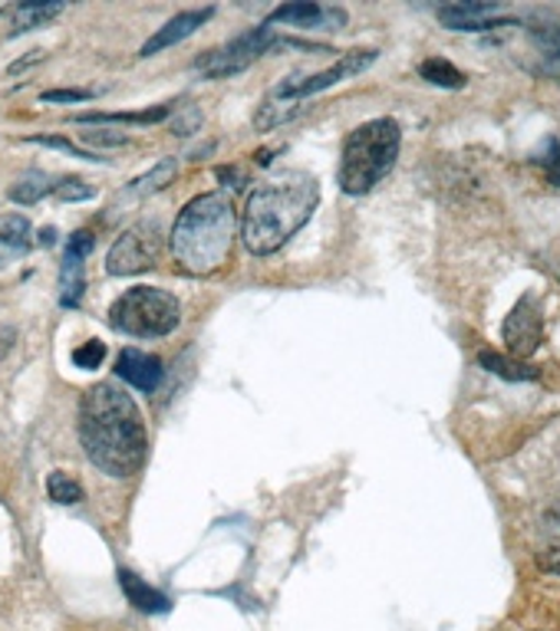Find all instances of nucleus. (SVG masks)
<instances>
[{
  "mask_svg": "<svg viewBox=\"0 0 560 631\" xmlns=\"http://www.w3.org/2000/svg\"><path fill=\"white\" fill-rule=\"evenodd\" d=\"M541 336H545L541 309L535 306L531 296H521L518 306L511 309V316H508L505 326H502V339H505V346H508V352H511L515 359H525V356L538 352Z\"/></svg>",
  "mask_w": 560,
  "mask_h": 631,
  "instance_id": "nucleus-9",
  "label": "nucleus"
},
{
  "mask_svg": "<svg viewBox=\"0 0 560 631\" xmlns=\"http://www.w3.org/2000/svg\"><path fill=\"white\" fill-rule=\"evenodd\" d=\"M26 142H33V145H43V149H56V152H66V155H73V159H83V162H106V159H99L96 152H89V149H79V145H73L69 139H60V135H30Z\"/></svg>",
  "mask_w": 560,
  "mask_h": 631,
  "instance_id": "nucleus-25",
  "label": "nucleus"
},
{
  "mask_svg": "<svg viewBox=\"0 0 560 631\" xmlns=\"http://www.w3.org/2000/svg\"><path fill=\"white\" fill-rule=\"evenodd\" d=\"M53 195H56L60 202H89V198L96 195V188L86 185L83 178H56Z\"/></svg>",
  "mask_w": 560,
  "mask_h": 631,
  "instance_id": "nucleus-26",
  "label": "nucleus"
},
{
  "mask_svg": "<svg viewBox=\"0 0 560 631\" xmlns=\"http://www.w3.org/2000/svg\"><path fill=\"white\" fill-rule=\"evenodd\" d=\"M86 99H93L89 89H50V93H43V102H86Z\"/></svg>",
  "mask_w": 560,
  "mask_h": 631,
  "instance_id": "nucleus-31",
  "label": "nucleus"
},
{
  "mask_svg": "<svg viewBox=\"0 0 560 631\" xmlns=\"http://www.w3.org/2000/svg\"><path fill=\"white\" fill-rule=\"evenodd\" d=\"M271 46H280V36L268 23H261V26H255V30H248V33L228 40V43L218 46V50L202 53V56L195 59V73H198L202 79H228V76H238V73H245L248 66H255Z\"/></svg>",
  "mask_w": 560,
  "mask_h": 631,
  "instance_id": "nucleus-7",
  "label": "nucleus"
},
{
  "mask_svg": "<svg viewBox=\"0 0 560 631\" xmlns=\"http://www.w3.org/2000/svg\"><path fill=\"white\" fill-rule=\"evenodd\" d=\"M402 149V129L396 119H369L359 129H353L340 152V172L336 182L343 195H369L392 168Z\"/></svg>",
  "mask_w": 560,
  "mask_h": 631,
  "instance_id": "nucleus-4",
  "label": "nucleus"
},
{
  "mask_svg": "<svg viewBox=\"0 0 560 631\" xmlns=\"http://www.w3.org/2000/svg\"><path fill=\"white\" fill-rule=\"evenodd\" d=\"M346 10L343 7H323L313 0H293L280 3L268 13V26H297V30H343L346 26Z\"/></svg>",
  "mask_w": 560,
  "mask_h": 631,
  "instance_id": "nucleus-10",
  "label": "nucleus"
},
{
  "mask_svg": "<svg viewBox=\"0 0 560 631\" xmlns=\"http://www.w3.org/2000/svg\"><path fill=\"white\" fill-rule=\"evenodd\" d=\"M478 366L485 369V372H492V376H502V379H508V382H535L538 379V369H531V366H521L518 359H505L502 352H478Z\"/></svg>",
  "mask_w": 560,
  "mask_h": 631,
  "instance_id": "nucleus-21",
  "label": "nucleus"
},
{
  "mask_svg": "<svg viewBox=\"0 0 560 631\" xmlns=\"http://www.w3.org/2000/svg\"><path fill=\"white\" fill-rule=\"evenodd\" d=\"M175 112V106H152V109H142V112H83L76 116L79 126H109V122H119V126H155L162 119H169Z\"/></svg>",
  "mask_w": 560,
  "mask_h": 631,
  "instance_id": "nucleus-17",
  "label": "nucleus"
},
{
  "mask_svg": "<svg viewBox=\"0 0 560 631\" xmlns=\"http://www.w3.org/2000/svg\"><path fill=\"white\" fill-rule=\"evenodd\" d=\"M435 17L445 30H469V33L515 26L511 17H502L498 3H445L435 10Z\"/></svg>",
  "mask_w": 560,
  "mask_h": 631,
  "instance_id": "nucleus-11",
  "label": "nucleus"
},
{
  "mask_svg": "<svg viewBox=\"0 0 560 631\" xmlns=\"http://www.w3.org/2000/svg\"><path fill=\"white\" fill-rule=\"evenodd\" d=\"M63 13V3H20L10 17V36H20V33H30L36 26H46L53 17Z\"/></svg>",
  "mask_w": 560,
  "mask_h": 631,
  "instance_id": "nucleus-19",
  "label": "nucleus"
},
{
  "mask_svg": "<svg viewBox=\"0 0 560 631\" xmlns=\"http://www.w3.org/2000/svg\"><path fill=\"white\" fill-rule=\"evenodd\" d=\"M53 178L46 175V172H23L13 185H10V202H17V205H36L43 195H53Z\"/></svg>",
  "mask_w": 560,
  "mask_h": 631,
  "instance_id": "nucleus-20",
  "label": "nucleus"
},
{
  "mask_svg": "<svg viewBox=\"0 0 560 631\" xmlns=\"http://www.w3.org/2000/svg\"><path fill=\"white\" fill-rule=\"evenodd\" d=\"M320 185L300 168L278 172L255 185L241 214V237L255 257H271L313 217Z\"/></svg>",
  "mask_w": 560,
  "mask_h": 631,
  "instance_id": "nucleus-2",
  "label": "nucleus"
},
{
  "mask_svg": "<svg viewBox=\"0 0 560 631\" xmlns=\"http://www.w3.org/2000/svg\"><path fill=\"white\" fill-rule=\"evenodd\" d=\"M46 493H50V500L60 503V507L83 503V487H79L69 474H63V470H53V474L46 477Z\"/></svg>",
  "mask_w": 560,
  "mask_h": 631,
  "instance_id": "nucleus-24",
  "label": "nucleus"
},
{
  "mask_svg": "<svg viewBox=\"0 0 560 631\" xmlns=\"http://www.w3.org/2000/svg\"><path fill=\"white\" fill-rule=\"evenodd\" d=\"M235 227H238V217L228 195L212 192V195L192 198L175 217V227L169 237L175 263L192 276H208L222 270L231 253Z\"/></svg>",
  "mask_w": 560,
  "mask_h": 631,
  "instance_id": "nucleus-3",
  "label": "nucleus"
},
{
  "mask_svg": "<svg viewBox=\"0 0 560 631\" xmlns=\"http://www.w3.org/2000/svg\"><path fill=\"white\" fill-rule=\"evenodd\" d=\"M525 30L531 36V43L551 56V59H560V13L558 10H531L525 17Z\"/></svg>",
  "mask_w": 560,
  "mask_h": 631,
  "instance_id": "nucleus-16",
  "label": "nucleus"
},
{
  "mask_svg": "<svg viewBox=\"0 0 560 631\" xmlns=\"http://www.w3.org/2000/svg\"><path fill=\"white\" fill-rule=\"evenodd\" d=\"M175 175H179V162H175V159H162L152 172H146L142 178L132 182V195H136V198L155 195V192L169 188V185L175 182Z\"/></svg>",
  "mask_w": 560,
  "mask_h": 631,
  "instance_id": "nucleus-23",
  "label": "nucleus"
},
{
  "mask_svg": "<svg viewBox=\"0 0 560 631\" xmlns=\"http://www.w3.org/2000/svg\"><path fill=\"white\" fill-rule=\"evenodd\" d=\"M541 162V168H545V175L554 182L560 188V142L558 139H548V155L545 159H538Z\"/></svg>",
  "mask_w": 560,
  "mask_h": 631,
  "instance_id": "nucleus-30",
  "label": "nucleus"
},
{
  "mask_svg": "<svg viewBox=\"0 0 560 631\" xmlns=\"http://www.w3.org/2000/svg\"><path fill=\"white\" fill-rule=\"evenodd\" d=\"M93 247H96V237H93L89 230H76V233H69V240H66V253L83 257V260L93 253Z\"/></svg>",
  "mask_w": 560,
  "mask_h": 631,
  "instance_id": "nucleus-29",
  "label": "nucleus"
},
{
  "mask_svg": "<svg viewBox=\"0 0 560 631\" xmlns=\"http://www.w3.org/2000/svg\"><path fill=\"white\" fill-rule=\"evenodd\" d=\"M551 559H560V550H554V553H551L548 559H541V563H551ZM554 573H560V563H558V566H554Z\"/></svg>",
  "mask_w": 560,
  "mask_h": 631,
  "instance_id": "nucleus-33",
  "label": "nucleus"
},
{
  "mask_svg": "<svg viewBox=\"0 0 560 631\" xmlns=\"http://www.w3.org/2000/svg\"><path fill=\"white\" fill-rule=\"evenodd\" d=\"M376 56H379V50H373V46L369 50H346L333 66L320 69V73H293V76L280 79L278 86L261 99L258 116H255V129H261V132L278 129L280 122L293 119L303 109V102L310 96H316V93H323V89H330L349 76L366 73L376 63Z\"/></svg>",
  "mask_w": 560,
  "mask_h": 631,
  "instance_id": "nucleus-5",
  "label": "nucleus"
},
{
  "mask_svg": "<svg viewBox=\"0 0 560 631\" xmlns=\"http://www.w3.org/2000/svg\"><path fill=\"white\" fill-rule=\"evenodd\" d=\"M419 76H422L426 83H432V86H442V89H465V86H469V76H465L459 66H452L449 59H442V56L422 59Z\"/></svg>",
  "mask_w": 560,
  "mask_h": 631,
  "instance_id": "nucleus-22",
  "label": "nucleus"
},
{
  "mask_svg": "<svg viewBox=\"0 0 560 631\" xmlns=\"http://www.w3.org/2000/svg\"><path fill=\"white\" fill-rule=\"evenodd\" d=\"M86 290V276H83V257L63 253V266H60V306L63 309H76Z\"/></svg>",
  "mask_w": 560,
  "mask_h": 631,
  "instance_id": "nucleus-18",
  "label": "nucleus"
},
{
  "mask_svg": "<svg viewBox=\"0 0 560 631\" xmlns=\"http://www.w3.org/2000/svg\"><path fill=\"white\" fill-rule=\"evenodd\" d=\"M53 237H56V230H53V227H46V230L40 233V243H46V247H50V243H53Z\"/></svg>",
  "mask_w": 560,
  "mask_h": 631,
  "instance_id": "nucleus-32",
  "label": "nucleus"
},
{
  "mask_svg": "<svg viewBox=\"0 0 560 631\" xmlns=\"http://www.w3.org/2000/svg\"><path fill=\"white\" fill-rule=\"evenodd\" d=\"M79 139H83V145H93V149H122V145H129V135L112 132V129H99V126L79 132Z\"/></svg>",
  "mask_w": 560,
  "mask_h": 631,
  "instance_id": "nucleus-27",
  "label": "nucleus"
},
{
  "mask_svg": "<svg viewBox=\"0 0 560 631\" xmlns=\"http://www.w3.org/2000/svg\"><path fill=\"white\" fill-rule=\"evenodd\" d=\"M212 13H215V7H202V10H185V13H175L165 26H159V30H155V33L142 43L139 56H155V53H162V50H169V46H175V43L189 40L192 33H198V30L212 20Z\"/></svg>",
  "mask_w": 560,
  "mask_h": 631,
  "instance_id": "nucleus-12",
  "label": "nucleus"
},
{
  "mask_svg": "<svg viewBox=\"0 0 560 631\" xmlns=\"http://www.w3.org/2000/svg\"><path fill=\"white\" fill-rule=\"evenodd\" d=\"M182 323V306L169 290L132 286L109 306V326L132 339H162Z\"/></svg>",
  "mask_w": 560,
  "mask_h": 631,
  "instance_id": "nucleus-6",
  "label": "nucleus"
},
{
  "mask_svg": "<svg viewBox=\"0 0 560 631\" xmlns=\"http://www.w3.org/2000/svg\"><path fill=\"white\" fill-rule=\"evenodd\" d=\"M116 579H119V589H122L126 602H129L136 612H142V616H162V612L172 609L169 596H162L159 589H152L149 583H142L132 569H119Z\"/></svg>",
  "mask_w": 560,
  "mask_h": 631,
  "instance_id": "nucleus-14",
  "label": "nucleus"
},
{
  "mask_svg": "<svg viewBox=\"0 0 560 631\" xmlns=\"http://www.w3.org/2000/svg\"><path fill=\"white\" fill-rule=\"evenodd\" d=\"M33 247V227L23 214H3L0 217V266L26 257Z\"/></svg>",
  "mask_w": 560,
  "mask_h": 631,
  "instance_id": "nucleus-15",
  "label": "nucleus"
},
{
  "mask_svg": "<svg viewBox=\"0 0 560 631\" xmlns=\"http://www.w3.org/2000/svg\"><path fill=\"white\" fill-rule=\"evenodd\" d=\"M162 250V230L155 220H139L129 230L119 233V240L106 253V273L109 276H136L142 270H152Z\"/></svg>",
  "mask_w": 560,
  "mask_h": 631,
  "instance_id": "nucleus-8",
  "label": "nucleus"
},
{
  "mask_svg": "<svg viewBox=\"0 0 560 631\" xmlns=\"http://www.w3.org/2000/svg\"><path fill=\"white\" fill-rule=\"evenodd\" d=\"M116 376H119L126 385L139 389V392H155V389L162 385L165 369H162V359H159V356H149V352H142V349H122L119 359H116Z\"/></svg>",
  "mask_w": 560,
  "mask_h": 631,
  "instance_id": "nucleus-13",
  "label": "nucleus"
},
{
  "mask_svg": "<svg viewBox=\"0 0 560 631\" xmlns=\"http://www.w3.org/2000/svg\"><path fill=\"white\" fill-rule=\"evenodd\" d=\"M79 444L103 474L116 480L139 474L149 454V434L132 395L116 382L93 385L79 402Z\"/></svg>",
  "mask_w": 560,
  "mask_h": 631,
  "instance_id": "nucleus-1",
  "label": "nucleus"
},
{
  "mask_svg": "<svg viewBox=\"0 0 560 631\" xmlns=\"http://www.w3.org/2000/svg\"><path fill=\"white\" fill-rule=\"evenodd\" d=\"M103 359H106V342H99V339H89V342H83V346L73 352V362H76V369H83V372L99 369Z\"/></svg>",
  "mask_w": 560,
  "mask_h": 631,
  "instance_id": "nucleus-28",
  "label": "nucleus"
}]
</instances>
